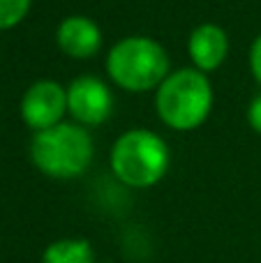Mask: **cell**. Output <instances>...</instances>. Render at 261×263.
<instances>
[{
	"label": "cell",
	"instance_id": "cell-12",
	"mask_svg": "<svg viewBox=\"0 0 261 263\" xmlns=\"http://www.w3.org/2000/svg\"><path fill=\"white\" fill-rule=\"evenodd\" d=\"M248 120H250V125H252V129L261 134V95H259V97H254L252 104H250Z\"/></svg>",
	"mask_w": 261,
	"mask_h": 263
},
{
	"label": "cell",
	"instance_id": "cell-7",
	"mask_svg": "<svg viewBox=\"0 0 261 263\" xmlns=\"http://www.w3.org/2000/svg\"><path fill=\"white\" fill-rule=\"evenodd\" d=\"M58 46L65 55L77 60H86L100 51L102 46V32L97 23H92L86 16H67L58 26L55 32Z\"/></svg>",
	"mask_w": 261,
	"mask_h": 263
},
{
	"label": "cell",
	"instance_id": "cell-11",
	"mask_svg": "<svg viewBox=\"0 0 261 263\" xmlns=\"http://www.w3.org/2000/svg\"><path fill=\"white\" fill-rule=\"evenodd\" d=\"M250 67H252L254 79L261 83V35L254 40L252 49H250Z\"/></svg>",
	"mask_w": 261,
	"mask_h": 263
},
{
	"label": "cell",
	"instance_id": "cell-5",
	"mask_svg": "<svg viewBox=\"0 0 261 263\" xmlns=\"http://www.w3.org/2000/svg\"><path fill=\"white\" fill-rule=\"evenodd\" d=\"M67 111V90L55 81H37L21 100V118L30 129L55 127Z\"/></svg>",
	"mask_w": 261,
	"mask_h": 263
},
{
	"label": "cell",
	"instance_id": "cell-2",
	"mask_svg": "<svg viewBox=\"0 0 261 263\" xmlns=\"http://www.w3.org/2000/svg\"><path fill=\"white\" fill-rule=\"evenodd\" d=\"M35 166L51 178H77L92 159V141L79 125L58 123L35 134L30 145Z\"/></svg>",
	"mask_w": 261,
	"mask_h": 263
},
{
	"label": "cell",
	"instance_id": "cell-3",
	"mask_svg": "<svg viewBox=\"0 0 261 263\" xmlns=\"http://www.w3.org/2000/svg\"><path fill=\"white\" fill-rule=\"evenodd\" d=\"M106 69L120 88L143 92L155 86L160 88V83L169 77V58L151 37H127L111 49Z\"/></svg>",
	"mask_w": 261,
	"mask_h": 263
},
{
	"label": "cell",
	"instance_id": "cell-8",
	"mask_svg": "<svg viewBox=\"0 0 261 263\" xmlns=\"http://www.w3.org/2000/svg\"><path fill=\"white\" fill-rule=\"evenodd\" d=\"M188 51L199 72H213V69H217L225 63L227 51H229L227 32L215 23H203V26L192 30L188 42Z\"/></svg>",
	"mask_w": 261,
	"mask_h": 263
},
{
	"label": "cell",
	"instance_id": "cell-10",
	"mask_svg": "<svg viewBox=\"0 0 261 263\" xmlns=\"http://www.w3.org/2000/svg\"><path fill=\"white\" fill-rule=\"evenodd\" d=\"M30 9V0H0V30L14 28Z\"/></svg>",
	"mask_w": 261,
	"mask_h": 263
},
{
	"label": "cell",
	"instance_id": "cell-9",
	"mask_svg": "<svg viewBox=\"0 0 261 263\" xmlns=\"http://www.w3.org/2000/svg\"><path fill=\"white\" fill-rule=\"evenodd\" d=\"M42 263H95L92 250L88 240L81 238H65V240L51 242L46 247Z\"/></svg>",
	"mask_w": 261,
	"mask_h": 263
},
{
	"label": "cell",
	"instance_id": "cell-4",
	"mask_svg": "<svg viewBox=\"0 0 261 263\" xmlns=\"http://www.w3.org/2000/svg\"><path fill=\"white\" fill-rule=\"evenodd\" d=\"M111 168L129 187H151L169 168V148L148 129L125 132L111 150Z\"/></svg>",
	"mask_w": 261,
	"mask_h": 263
},
{
	"label": "cell",
	"instance_id": "cell-1",
	"mask_svg": "<svg viewBox=\"0 0 261 263\" xmlns=\"http://www.w3.org/2000/svg\"><path fill=\"white\" fill-rule=\"evenodd\" d=\"M155 106L162 123L174 129H197L213 106V88L199 69H178L157 88Z\"/></svg>",
	"mask_w": 261,
	"mask_h": 263
},
{
	"label": "cell",
	"instance_id": "cell-6",
	"mask_svg": "<svg viewBox=\"0 0 261 263\" xmlns=\"http://www.w3.org/2000/svg\"><path fill=\"white\" fill-rule=\"evenodd\" d=\"M114 109V95L95 77H81L67 88V111L81 125H100Z\"/></svg>",
	"mask_w": 261,
	"mask_h": 263
}]
</instances>
